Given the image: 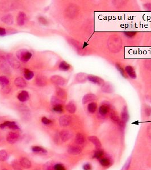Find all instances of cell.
<instances>
[{"label":"cell","mask_w":151,"mask_h":170,"mask_svg":"<svg viewBox=\"0 0 151 170\" xmlns=\"http://www.w3.org/2000/svg\"><path fill=\"white\" fill-rule=\"evenodd\" d=\"M14 84L19 88H24L27 86V84L23 78L17 77L14 81Z\"/></svg>","instance_id":"cell-21"},{"label":"cell","mask_w":151,"mask_h":170,"mask_svg":"<svg viewBox=\"0 0 151 170\" xmlns=\"http://www.w3.org/2000/svg\"><path fill=\"white\" fill-rule=\"evenodd\" d=\"M50 80L53 84L58 85V86H64L66 84L65 79L58 75L52 76L51 77Z\"/></svg>","instance_id":"cell-5"},{"label":"cell","mask_w":151,"mask_h":170,"mask_svg":"<svg viewBox=\"0 0 151 170\" xmlns=\"http://www.w3.org/2000/svg\"><path fill=\"white\" fill-rule=\"evenodd\" d=\"M102 91L105 93H108L110 94L113 91V88L110 84L108 83H104L103 85H102Z\"/></svg>","instance_id":"cell-27"},{"label":"cell","mask_w":151,"mask_h":170,"mask_svg":"<svg viewBox=\"0 0 151 170\" xmlns=\"http://www.w3.org/2000/svg\"><path fill=\"white\" fill-rule=\"evenodd\" d=\"M85 141V138L84 136L80 133H78L75 137V142L77 145H82Z\"/></svg>","instance_id":"cell-25"},{"label":"cell","mask_w":151,"mask_h":170,"mask_svg":"<svg viewBox=\"0 0 151 170\" xmlns=\"http://www.w3.org/2000/svg\"><path fill=\"white\" fill-rule=\"evenodd\" d=\"M54 170H66V169L63 164L57 163L54 165Z\"/></svg>","instance_id":"cell-43"},{"label":"cell","mask_w":151,"mask_h":170,"mask_svg":"<svg viewBox=\"0 0 151 170\" xmlns=\"http://www.w3.org/2000/svg\"><path fill=\"white\" fill-rule=\"evenodd\" d=\"M125 71H126V74H128V76L130 77L132 79H135L136 78V74L135 69H134L132 66L130 65H128L127 66H126Z\"/></svg>","instance_id":"cell-19"},{"label":"cell","mask_w":151,"mask_h":170,"mask_svg":"<svg viewBox=\"0 0 151 170\" xmlns=\"http://www.w3.org/2000/svg\"><path fill=\"white\" fill-rule=\"evenodd\" d=\"M2 170H9L8 169H2Z\"/></svg>","instance_id":"cell-53"},{"label":"cell","mask_w":151,"mask_h":170,"mask_svg":"<svg viewBox=\"0 0 151 170\" xmlns=\"http://www.w3.org/2000/svg\"><path fill=\"white\" fill-rule=\"evenodd\" d=\"M88 139L90 142L94 144L96 149H99L101 148V146H102L101 142L97 137L94 136H91L88 137Z\"/></svg>","instance_id":"cell-12"},{"label":"cell","mask_w":151,"mask_h":170,"mask_svg":"<svg viewBox=\"0 0 151 170\" xmlns=\"http://www.w3.org/2000/svg\"><path fill=\"white\" fill-rule=\"evenodd\" d=\"M59 135H60V139L63 142H65L68 141V140H69L72 137L71 132L67 130L62 131L60 132Z\"/></svg>","instance_id":"cell-10"},{"label":"cell","mask_w":151,"mask_h":170,"mask_svg":"<svg viewBox=\"0 0 151 170\" xmlns=\"http://www.w3.org/2000/svg\"><path fill=\"white\" fill-rule=\"evenodd\" d=\"M66 109L68 112L71 114H74L76 111V106L73 102L70 101L67 104Z\"/></svg>","instance_id":"cell-28"},{"label":"cell","mask_w":151,"mask_h":170,"mask_svg":"<svg viewBox=\"0 0 151 170\" xmlns=\"http://www.w3.org/2000/svg\"><path fill=\"white\" fill-rule=\"evenodd\" d=\"M87 79L95 84L98 85H102L104 84V81L102 78L98 77L97 76H95L93 75H89L87 76Z\"/></svg>","instance_id":"cell-11"},{"label":"cell","mask_w":151,"mask_h":170,"mask_svg":"<svg viewBox=\"0 0 151 170\" xmlns=\"http://www.w3.org/2000/svg\"><path fill=\"white\" fill-rule=\"evenodd\" d=\"M26 14L24 12H19L16 18L18 24L20 26H24L26 22Z\"/></svg>","instance_id":"cell-17"},{"label":"cell","mask_w":151,"mask_h":170,"mask_svg":"<svg viewBox=\"0 0 151 170\" xmlns=\"http://www.w3.org/2000/svg\"><path fill=\"white\" fill-rule=\"evenodd\" d=\"M16 123L14 121H6L2 124L0 125V128L1 129H4L5 128H10L11 125Z\"/></svg>","instance_id":"cell-38"},{"label":"cell","mask_w":151,"mask_h":170,"mask_svg":"<svg viewBox=\"0 0 151 170\" xmlns=\"http://www.w3.org/2000/svg\"><path fill=\"white\" fill-rule=\"evenodd\" d=\"M6 34V29L4 28L0 27V36H4Z\"/></svg>","instance_id":"cell-50"},{"label":"cell","mask_w":151,"mask_h":170,"mask_svg":"<svg viewBox=\"0 0 151 170\" xmlns=\"http://www.w3.org/2000/svg\"><path fill=\"white\" fill-rule=\"evenodd\" d=\"M8 153L5 150H0V161L4 162L8 159Z\"/></svg>","instance_id":"cell-36"},{"label":"cell","mask_w":151,"mask_h":170,"mask_svg":"<svg viewBox=\"0 0 151 170\" xmlns=\"http://www.w3.org/2000/svg\"><path fill=\"white\" fill-rule=\"evenodd\" d=\"M38 21L40 24L43 25H47L48 24L47 21L43 16H40L38 18Z\"/></svg>","instance_id":"cell-49"},{"label":"cell","mask_w":151,"mask_h":170,"mask_svg":"<svg viewBox=\"0 0 151 170\" xmlns=\"http://www.w3.org/2000/svg\"><path fill=\"white\" fill-rule=\"evenodd\" d=\"M52 109H53L54 111H55L56 112H57V113H62L63 112V105H61V104L53 106Z\"/></svg>","instance_id":"cell-40"},{"label":"cell","mask_w":151,"mask_h":170,"mask_svg":"<svg viewBox=\"0 0 151 170\" xmlns=\"http://www.w3.org/2000/svg\"><path fill=\"white\" fill-rule=\"evenodd\" d=\"M100 164L103 167H109L112 164L113 159L110 155L105 154L99 160Z\"/></svg>","instance_id":"cell-4"},{"label":"cell","mask_w":151,"mask_h":170,"mask_svg":"<svg viewBox=\"0 0 151 170\" xmlns=\"http://www.w3.org/2000/svg\"><path fill=\"white\" fill-rule=\"evenodd\" d=\"M70 43H71L74 46L76 49H81V46L79 44V42H78L77 41L74 40V39H71L70 40Z\"/></svg>","instance_id":"cell-42"},{"label":"cell","mask_w":151,"mask_h":170,"mask_svg":"<svg viewBox=\"0 0 151 170\" xmlns=\"http://www.w3.org/2000/svg\"><path fill=\"white\" fill-rule=\"evenodd\" d=\"M41 121L42 122L43 124H44V125H47L52 124V121L51 120L48 119L46 117H43L42 118V119H41Z\"/></svg>","instance_id":"cell-45"},{"label":"cell","mask_w":151,"mask_h":170,"mask_svg":"<svg viewBox=\"0 0 151 170\" xmlns=\"http://www.w3.org/2000/svg\"><path fill=\"white\" fill-rule=\"evenodd\" d=\"M116 67H117V68L119 70V72L122 74V75L123 77L126 78L127 77V75H126V71L124 70L123 68L120 65V64H116Z\"/></svg>","instance_id":"cell-41"},{"label":"cell","mask_w":151,"mask_h":170,"mask_svg":"<svg viewBox=\"0 0 151 170\" xmlns=\"http://www.w3.org/2000/svg\"><path fill=\"white\" fill-rule=\"evenodd\" d=\"M56 92L57 96L60 98H64L67 96V93L65 92V91L59 87H56Z\"/></svg>","instance_id":"cell-35"},{"label":"cell","mask_w":151,"mask_h":170,"mask_svg":"<svg viewBox=\"0 0 151 170\" xmlns=\"http://www.w3.org/2000/svg\"><path fill=\"white\" fill-rule=\"evenodd\" d=\"M125 36H126L128 38H132L135 36L136 32H125Z\"/></svg>","instance_id":"cell-48"},{"label":"cell","mask_w":151,"mask_h":170,"mask_svg":"<svg viewBox=\"0 0 151 170\" xmlns=\"http://www.w3.org/2000/svg\"><path fill=\"white\" fill-rule=\"evenodd\" d=\"M9 84V80L8 78L4 76H0V85L2 89L6 87Z\"/></svg>","instance_id":"cell-31"},{"label":"cell","mask_w":151,"mask_h":170,"mask_svg":"<svg viewBox=\"0 0 151 170\" xmlns=\"http://www.w3.org/2000/svg\"><path fill=\"white\" fill-rule=\"evenodd\" d=\"M16 56L21 61L26 62L31 58L32 54L26 49H21L16 51Z\"/></svg>","instance_id":"cell-2"},{"label":"cell","mask_w":151,"mask_h":170,"mask_svg":"<svg viewBox=\"0 0 151 170\" xmlns=\"http://www.w3.org/2000/svg\"><path fill=\"white\" fill-rule=\"evenodd\" d=\"M23 73H24V77L27 80H30L34 77V74L32 71L30 70L24 69Z\"/></svg>","instance_id":"cell-33"},{"label":"cell","mask_w":151,"mask_h":170,"mask_svg":"<svg viewBox=\"0 0 151 170\" xmlns=\"http://www.w3.org/2000/svg\"><path fill=\"white\" fill-rule=\"evenodd\" d=\"M43 170H54V163L49 161L47 163H46L43 167Z\"/></svg>","instance_id":"cell-37"},{"label":"cell","mask_w":151,"mask_h":170,"mask_svg":"<svg viewBox=\"0 0 151 170\" xmlns=\"http://www.w3.org/2000/svg\"><path fill=\"white\" fill-rule=\"evenodd\" d=\"M67 152L69 154L76 155L82 152V149L78 146H69L67 149Z\"/></svg>","instance_id":"cell-9"},{"label":"cell","mask_w":151,"mask_h":170,"mask_svg":"<svg viewBox=\"0 0 151 170\" xmlns=\"http://www.w3.org/2000/svg\"><path fill=\"white\" fill-rule=\"evenodd\" d=\"M51 103L53 106H57V105H62L63 103V101H62L59 98L55 96H52L51 98Z\"/></svg>","instance_id":"cell-30"},{"label":"cell","mask_w":151,"mask_h":170,"mask_svg":"<svg viewBox=\"0 0 151 170\" xmlns=\"http://www.w3.org/2000/svg\"><path fill=\"white\" fill-rule=\"evenodd\" d=\"M97 99V96L95 94L92 93L87 94L82 98V103L83 104H87L89 102H93V101H95Z\"/></svg>","instance_id":"cell-13"},{"label":"cell","mask_w":151,"mask_h":170,"mask_svg":"<svg viewBox=\"0 0 151 170\" xmlns=\"http://www.w3.org/2000/svg\"><path fill=\"white\" fill-rule=\"evenodd\" d=\"M148 135L150 136V137L151 138V125L149 126L148 129Z\"/></svg>","instance_id":"cell-52"},{"label":"cell","mask_w":151,"mask_h":170,"mask_svg":"<svg viewBox=\"0 0 151 170\" xmlns=\"http://www.w3.org/2000/svg\"><path fill=\"white\" fill-rule=\"evenodd\" d=\"M110 115V117L111 121L115 123V124H119V123L120 122V119L119 117V116H118V115L116 114V112L112 110H111L109 114Z\"/></svg>","instance_id":"cell-23"},{"label":"cell","mask_w":151,"mask_h":170,"mask_svg":"<svg viewBox=\"0 0 151 170\" xmlns=\"http://www.w3.org/2000/svg\"><path fill=\"white\" fill-rule=\"evenodd\" d=\"M31 150L33 153L41 154H46L47 153V150L46 149L38 146H32L31 147Z\"/></svg>","instance_id":"cell-22"},{"label":"cell","mask_w":151,"mask_h":170,"mask_svg":"<svg viewBox=\"0 0 151 170\" xmlns=\"http://www.w3.org/2000/svg\"><path fill=\"white\" fill-rule=\"evenodd\" d=\"M59 124L62 127H67L69 125L72 121L71 117L69 115H63L59 119Z\"/></svg>","instance_id":"cell-7"},{"label":"cell","mask_w":151,"mask_h":170,"mask_svg":"<svg viewBox=\"0 0 151 170\" xmlns=\"http://www.w3.org/2000/svg\"><path fill=\"white\" fill-rule=\"evenodd\" d=\"M77 11V8L75 7L74 5H72L71 6H69L68 8V11H67L68 13V16L71 17H73L76 16Z\"/></svg>","instance_id":"cell-32"},{"label":"cell","mask_w":151,"mask_h":170,"mask_svg":"<svg viewBox=\"0 0 151 170\" xmlns=\"http://www.w3.org/2000/svg\"><path fill=\"white\" fill-rule=\"evenodd\" d=\"M19 138V134L18 133L11 131L8 133L6 139L7 141L10 144H15Z\"/></svg>","instance_id":"cell-6"},{"label":"cell","mask_w":151,"mask_h":170,"mask_svg":"<svg viewBox=\"0 0 151 170\" xmlns=\"http://www.w3.org/2000/svg\"><path fill=\"white\" fill-rule=\"evenodd\" d=\"M144 8L148 11H150L151 10V3H147L144 5Z\"/></svg>","instance_id":"cell-51"},{"label":"cell","mask_w":151,"mask_h":170,"mask_svg":"<svg viewBox=\"0 0 151 170\" xmlns=\"http://www.w3.org/2000/svg\"><path fill=\"white\" fill-rule=\"evenodd\" d=\"M104 155H105V153H104V151H103V150L101 149H96L94 151L93 157L94 158L97 159L99 160L102 157H103Z\"/></svg>","instance_id":"cell-26"},{"label":"cell","mask_w":151,"mask_h":170,"mask_svg":"<svg viewBox=\"0 0 151 170\" xmlns=\"http://www.w3.org/2000/svg\"><path fill=\"white\" fill-rule=\"evenodd\" d=\"M1 19L4 23H6L8 25L12 24L14 22L13 17L12 15L10 14H5V15L2 16L1 18Z\"/></svg>","instance_id":"cell-18"},{"label":"cell","mask_w":151,"mask_h":170,"mask_svg":"<svg viewBox=\"0 0 151 170\" xmlns=\"http://www.w3.org/2000/svg\"><path fill=\"white\" fill-rule=\"evenodd\" d=\"M111 106L107 101H104L99 108V114L102 117H106L111 111Z\"/></svg>","instance_id":"cell-3"},{"label":"cell","mask_w":151,"mask_h":170,"mask_svg":"<svg viewBox=\"0 0 151 170\" xmlns=\"http://www.w3.org/2000/svg\"><path fill=\"white\" fill-rule=\"evenodd\" d=\"M144 65L146 69L151 70V59L146 60L144 63Z\"/></svg>","instance_id":"cell-47"},{"label":"cell","mask_w":151,"mask_h":170,"mask_svg":"<svg viewBox=\"0 0 151 170\" xmlns=\"http://www.w3.org/2000/svg\"><path fill=\"white\" fill-rule=\"evenodd\" d=\"M107 46L112 52L117 53L121 49L122 46V39L117 35H112L108 39Z\"/></svg>","instance_id":"cell-1"},{"label":"cell","mask_w":151,"mask_h":170,"mask_svg":"<svg viewBox=\"0 0 151 170\" xmlns=\"http://www.w3.org/2000/svg\"><path fill=\"white\" fill-rule=\"evenodd\" d=\"M36 84L40 87L45 86L47 84V80L46 78L41 74H38L35 79Z\"/></svg>","instance_id":"cell-14"},{"label":"cell","mask_w":151,"mask_h":170,"mask_svg":"<svg viewBox=\"0 0 151 170\" xmlns=\"http://www.w3.org/2000/svg\"><path fill=\"white\" fill-rule=\"evenodd\" d=\"M20 164L21 167H24V169H30L32 167L31 163L30 162V161L26 157H22L21 158Z\"/></svg>","instance_id":"cell-15"},{"label":"cell","mask_w":151,"mask_h":170,"mask_svg":"<svg viewBox=\"0 0 151 170\" xmlns=\"http://www.w3.org/2000/svg\"><path fill=\"white\" fill-rule=\"evenodd\" d=\"M59 68L61 70L66 71L69 70V69L71 68V65L69 64H68L67 62L63 61L60 63Z\"/></svg>","instance_id":"cell-34"},{"label":"cell","mask_w":151,"mask_h":170,"mask_svg":"<svg viewBox=\"0 0 151 170\" xmlns=\"http://www.w3.org/2000/svg\"><path fill=\"white\" fill-rule=\"evenodd\" d=\"M6 60L8 61L9 64H10V66H13L14 68H18L19 67V63L14 59V56H12V54H8L6 56Z\"/></svg>","instance_id":"cell-8"},{"label":"cell","mask_w":151,"mask_h":170,"mask_svg":"<svg viewBox=\"0 0 151 170\" xmlns=\"http://www.w3.org/2000/svg\"><path fill=\"white\" fill-rule=\"evenodd\" d=\"M128 119H129L128 111L127 107L125 106L123 108V109H122V112H121V119H120V120L123 123L126 124L128 121Z\"/></svg>","instance_id":"cell-16"},{"label":"cell","mask_w":151,"mask_h":170,"mask_svg":"<svg viewBox=\"0 0 151 170\" xmlns=\"http://www.w3.org/2000/svg\"><path fill=\"white\" fill-rule=\"evenodd\" d=\"M18 100L21 102H24L29 99V95L27 91L23 90L19 93L17 96Z\"/></svg>","instance_id":"cell-20"},{"label":"cell","mask_w":151,"mask_h":170,"mask_svg":"<svg viewBox=\"0 0 151 170\" xmlns=\"http://www.w3.org/2000/svg\"><path fill=\"white\" fill-rule=\"evenodd\" d=\"M97 109V104L95 102H91L87 105V111L91 114H94Z\"/></svg>","instance_id":"cell-29"},{"label":"cell","mask_w":151,"mask_h":170,"mask_svg":"<svg viewBox=\"0 0 151 170\" xmlns=\"http://www.w3.org/2000/svg\"><path fill=\"white\" fill-rule=\"evenodd\" d=\"M82 169H83V170H92L93 167H92V165L90 163H87L83 165Z\"/></svg>","instance_id":"cell-46"},{"label":"cell","mask_w":151,"mask_h":170,"mask_svg":"<svg viewBox=\"0 0 151 170\" xmlns=\"http://www.w3.org/2000/svg\"><path fill=\"white\" fill-rule=\"evenodd\" d=\"M12 167L14 170H22L21 164L16 161H14L12 163Z\"/></svg>","instance_id":"cell-44"},{"label":"cell","mask_w":151,"mask_h":170,"mask_svg":"<svg viewBox=\"0 0 151 170\" xmlns=\"http://www.w3.org/2000/svg\"><path fill=\"white\" fill-rule=\"evenodd\" d=\"M131 158L130 157L128 159H127L126 162L125 163V164L123 165V166L122 167L121 170H128L130 169V165H131Z\"/></svg>","instance_id":"cell-39"},{"label":"cell","mask_w":151,"mask_h":170,"mask_svg":"<svg viewBox=\"0 0 151 170\" xmlns=\"http://www.w3.org/2000/svg\"><path fill=\"white\" fill-rule=\"evenodd\" d=\"M76 79L79 83H84L87 79V76L85 73H79L76 74Z\"/></svg>","instance_id":"cell-24"}]
</instances>
